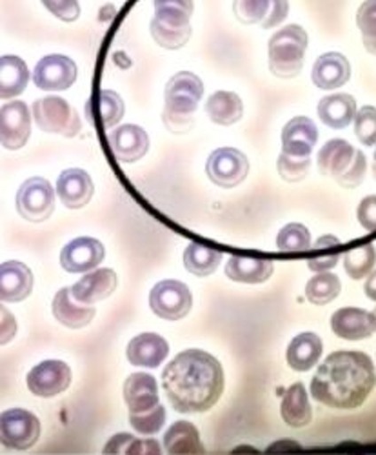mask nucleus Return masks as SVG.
Segmentation results:
<instances>
[{
	"label": "nucleus",
	"mask_w": 376,
	"mask_h": 455,
	"mask_svg": "<svg viewBox=\"0 0 376 455\" xmlns=\"http://www.w3.org/2000/svg\"><path fill=\"white\" fill-rule=\"evenodd\" d=\"M33 291V274L24 262L8 260L0 264V300L20 302Z\"/></svg>",
	"instance_id": "obj_23"
},
{
	"label": "nucleus",
	"mask_w": 376,
	"mask_h": 455,
	"mask_svg": "<svg viewBox=\"0 0 376 455\" xmlns=\"http://www.w3.org/2000/svg\"><path fill=\"white\" fill-rule=\"evenodd\" d=\"M372 315H374V319H376V310H374V312H372Z\"/></svg>",
	"instance_id": "obj_50"
},
{
	"label": "nucleus",
	"mask_w": 376,
	"mask_h": 455,
	"mask_svg": "<svg viewBox=\"0 0 376 455\" xmlns=\"http://www.w3.org/2000/svg\"><path fill=\"white\" fill-rule=\"evenodd\" d=\"M233 10L240 22L256 24L266 20L271 10V3H266V0H258V3H235Z\"/></svg>",
	"instance_id": "obj_41"
},
{
	"label": "nucleus",
	"mask_w": 376,
	"mask_h": 455,
	"mask_svg": "<svg viewBox=\"0 0 376 455\" xmlns=\"http://www.w3.org/2000/svg\"><path fill=\"white\" fill-rule=\"evenodd\" d=\"M33 117L36 126H39L43 132L57 133L67 139L77 135L82 128L79 111L74 109L66 99L57 95L35 100Z\"/></svg>",
	"instance_id": "obj_8"
},
{
	"label": "nucleus",
	"mask_w": 376,
	"mask_h": 455,
	"mask_svg": "<svg viewBox=\"0 0 376 455\" xmlns=\"http://www.w3.org/2000/svg\"><path fill=\"white\" fill-rule=\"evenodd\" d=\"M374 264H376V250L372 244L358 246L344 255L346 274L355 281H360L365 275H371Z\"/></svg>",
	"instance_id": "obj_36"
},
{
	"label": "nucleus",
	"mask_w": 376,
	"mask_h": 455,
	"mask_svg": "<svg viewBox=\"0 0 376 455\" xmlns=\"http://www.w3.org/2000/svg\"><path fill=\"white\" fill-rule=\"evenodd\" d=\"M169 404L182 413H202L216 404L223 392V370L204 350L178 354L162 371Z\"/></svg>",
	"instance_id": "obj_1"
},
{
	"label": "nucleus",
	"mask_w": 376,
	"mask_h": 455,
	"mask_svg": "<svg viewBox=\"0 0 376 455\" xmlns=\"http://www.w3.org/2000/svg\"><path fill=\"white\" fill-rule=\"evenodd\" d=\"M322 175L334 179L342 188L353 189L362 184L367 172V159L364 151L356 149L344 139H333L322 146L317 157Z\"/></svg>",
	"instance_id": "obj_5"
},
{
	"label": "nucleus",
	"mask_w": 376,
	"mask_h": 455,
	"mask_svg": "<svg viewBox=\"0 0 376 455\" xmlns=\"http://www.w3.org/2000/svg\"><path fill=\"white\" fill-rule=\"evenodd\" d=\"M331 328L346 340H362L376 331V319L362 308H342L333 314Z\"/></svg>",
	"instance_id": "obj_24"
},
{
	"label": "nucleus",
	"mask_w": 376,
	"mask_h": 455,
	"mask_svg": "<svg viewBox=\"0 0 376 455\" xmlns=\"http://www.w3.org/2000/svg\"><path fill=\"white\" fill-rule=\"evenodd\" d=\"M29 83L27 64L15 55L0 57V99L19 97Z\"/></svg>",
	"instance_id": "obj_31"
},
{
	"label": "nucleus",
	"mask_w": 376,
	"mask_h": 455,
	"mask_svg": "<svg viewBox=\"0 0 376 455\" xmlns=\"http://www.w3.org/2000/svg\"><path fill=\"white\" fill-rule=\"evenodd\" d=\"M211 123L220 126L237 124L244 116V102L233 92H215L206 104Z\"/></svg>",
	"instance_id": "obj_32"
},
{
	"label": "nucleus",
	"mask_w": 376,
	"mask_h": 455,
	"mask_svg": "<svg viewBox=\"0 0 376 455\" xmlns=\"http://www.w3.org/2000/svg\"><path fill=\"white\" fill-rule=\"evenodd\" d=\"M124 401L129 423L142 435H155L166 423V408L161 404L159 385L153 375L131 373L124 383Z\"/></svg>",
	"instance_id": "obj_3"
},
{
	"label": "nucleus",
	"mask_w": 376,
	"mask_h": 455,
	"mask_svg": "<svg viewBox=\"0 0 376 455\" xmlns=\"http://www.w3.org/2000/svg\"><path fill=\"white\" fill-rule=\"evenodd\" d=\"M204 97V83L192 71H180L169 79L164 93L162 121L175 133H185L195 123V113Z\"/></svg>",
	"instance_id": "obj_4"
},
{
	"label": "nucleus",
	"mask_w": 376,
	"mask_h": 455,
	"mask_svg": "<svg viewBox=\"0 0 376 455\" xmlns=\"http://www.w3.org/2000/svg\"><path fill=\"white\" fill-rule=\"evenodd\" d=\"M351 77V64L342 53H324L317 59L313 71H311V79L313 84L320 90H338L344 84H348Z\"/></svg>",
	"instance_id": "obj_20"
},
{
	"label": "nucleus",
	"mask_w": 376,
	"mask_h": 455,
	"mask_svg": "<svg viewBox=\"0 0 376 455\" xmlns=\"http://www.w3.org/2000/svg\"><path fill=\"white\" fill-rule=\"evenodd\" d=\"M95 194V184L88 172L81 168H69L60 173L57 180V196L69 210L84 208Z\"/></svg>",
	"instance_id": "obj_17"
},
{
	"label": "nucleus",
	"mask_w": 376,
	"mask_h": 455,
	"mask_svg": "<svg viewBox=\"0 0 376 455\" xmlns=\"http://www.w3.org/2000/svg\"><path fill=\"white\" fill-rule=\"evenodd\" d=\"M374 173H376V149H374Z\"/></svg>",
	"instance_id": "obj_49"
},
{
	"label": "nucleus",
	"mask_w": 376,
	"mask_h": 455,
	"mask_svg": "<svg viewBox=\"0 0 376 455\" xmlns=\"http://www.w3.org/2000/svg\"><path fill=\"white\" fill-rule=\"evenodd\" d=\"M17 212L29 222H44L55 212V189L43 177H31L17 192Z\"/></svg>",
	"instance_id": "obj_10"
},
{
	"label": "nucleus",
	"mask_w": 376,
	"mask_h": 455,
	"mask_svg": "<svg viewBox=\"0 0 376 455\" xmlns=\"http://www.w3.org/2000/svg\"><path fill=\"white\" fill-rule=\"evenodd\" d=\"M280 413L282 419L293 428H302L311 423L313 410L309 404L306 387L302 383H296L291 388H287L280 404Z\"/></svg>",
	"instance_id": "obj_30"
},
{
	"label": "nucleus",
	"mask_w": 376,
	"mask_h": 455,
	"mask_svg": "<svg viewBox=\"0 0 376 455\" xmlns=\"http://www.w3.org/2000/svg\"><path fill=\"white\" fill-rule=\"evenodd\" d=\"M308 33L302 26L289 24L277 31L268 44L270 71L278 79H294L304 68Z\"/></svg>",
	"instance_id": "obj_6"
},
{
	"label": "nucleus",
	"mask_w": 376,
	"mask_h": 455,
	"mask_svg": "<svg viewBox=\"0 0 376 455\" xmlns=\"http://www.w3.org/2000/svg\"><path fill=\"white\" fill-rule=\"evenodd\" d=\"M277 168L286 182H300L308 177L311 170V157H289L280 154Z\"/></svg>",
	"instance_id": "obj_39"
},
{
	"label": "nucleus",
	"mask_w": 376,
	"mask_h": 455,
	"mask_svg": "<svg viewBox=\"0 0 376 455\" xmlns=\"http://www.w3.org/2000/svg\"><path fill=\"white\" fill-rule=\"evenodd\" d=\"M376 387V371L364 352H334L317 370L311 395L318 403L351 410L365 403Z\"/></svg>",
	"instance_id": "obj_2"
},
{
	"label": "nucleus",
	"mask_w": 376,
	"mask_h": 455,
	"mask_svg": "<svg viewBox=\"0 0 376 455\" xmlns=\"http://www.w3.org/2000/svg\"><path fill=\"white\" fill-rule=\"evenodd\" d=\"M318 142V128L309 117H294L282 130V154L289 157H311Z\"/></svg>",
	"instance_id": "obj_18"
},
{
	"label": "nucleus",
	"mask_w": 376,
	"mask_h": 455,
	"mask_svg": "<svg viewBox=\"0 0 376 455\" xmlns=\"http://www.w3.org/2000/svg\"><path fill=\"white\" fill-rule=\"evenodd\" d=\"M355 135L364 146L376 144V108L362 106L355 117Z\"/></svg>",
	"instance_id": "obj_40"
},
{
	"label": "nucleus",
	"mask_w": 376,
	"mask_h": 455,
	"mask_svg": "<svg viewBox=\"0 0 376 455\" xmlns=\"http://www.w3.org/2000/svg\"><path fill=\"white\" fill-rule=\"evenodd\" d=\"M164 448L168 455H204L206 448L200 441L197 427L190 421L173 423L164 435Z\"/></svg>",
	"instance_id": "obj_28"
},
{
	"label": "nucleus",
	"mask_w": 376,
	"mask_h": 455,
	"mask_svg": "<svg viewBox=\"0 0 376 455\" xmlns=\"http://www.w3.org/2000/svg\"><path fill=\"white\" fill-rule=\"evenodd\" d=\"M126 455H162V448L155 439H135Z\"/></svg>",
	"instance_id": "obj_46"
},
{
	"label": "nucleus",
	"mask_w": 376,
	"mask_h": 455,
	"mask_svg": "<svg viewBox=\"0 0 376 455\" xmlns=\"http://www.w3.org/2000/svg\"><path fill=\"white\" fill-rule=\"evenodd\" d=\"M358 222L362 224L364 230L367 232H376V196H369L365 199H362V203L358 204Z\"/></svg>",
	"instance_id": "obj_42"
},
{
	"label": "nucleus",
	"mask_w": 376,
	"mask_h": 455,
	"mask_svg": "<svg viewBox=\"0 0 376 455\" xmlns=\"http://www.w3.org/2000/svg\"><path fill=\"white\" fill-rule=\"evenodd\" d=\"M193 3L187 0H157L155 17L152 20V35L164 50H180L192 36L190 17Z\"/></svg>",
	"instance_id": "obj_7"
},
{
	"label": "nucleus",
	"mask_w": 376,
	"mask_h": 455,
	"mask_svg": "<svg viewBox=\"0 0 376 455\" xmlns=\"http://www.w3.org/2000/svg\"><path fill=\"white\" fill-rule=\"evenodd\" d=\"M135 435H131V434H117V435H113L109 441H107V444L104 446V453L107 455H126V451L129 450V446L135 443Z\"/></svg>",
	"instance_id": "obj_45"
},
{
	"label": "nucleus",
	"mask_w": 376,
	"mask_h": 455,
	"mask_svg": "<svg viewBox=\"0 0 376 455\" xmlns=\"http://www.w3.org/2000/svg\"><path fill=\"white\" fill-rule=\"evenodd\" d=\"M169 354L168 340L159 335L145 331L131 339L128 345V359L133 366L140 368H159Z\"/></svg>",
	"instance_id": "obj_21"
},
{
	"label": "nucleus",
	"mask_w": 376,
	"mask_h": 455,
	"mask_svg": "<svg viewBox=\"0 0 376 455\" xmlns=\"http://www.w3.org/2000/svg\"><path fill=\"white\" fill-rule=\"evenodd\" d=\"M15 335H17V319L6 307L0 305V347L12 343Z\"/></svg>",
	"instance_id": "obj_44"
},
{
	"label": "nucleus",
	"mask_w": 376,
	"mask_h": 455,
	"mask_svg": "<svg viewBox=\"0 0 376 455\" xmlns=\"http://www.w3.org/2000/svg\"><path fill=\"white\" fill-rule=\"evenodd\" d=\"M91 100H95V106L88 104V108L90 109L95 108V116L90 117V121L93 124L97 121H100L102 128H113V126H117L124 119V116H126V104H124V100L121 99V95L117 92L102 90Z\"/></svg>",
	"instance_id": "obj_33"
},
{
	"label": "nucleus",
	"mask_w": 376,
	"mask_h": 455,
	"mask_svg": "<svg viewBox=\"0 0 376 455\" xmlns=\"http://www.w3.org/2000/svg\"><path fill=\"white\" fill-rule=\"evenodd\" d=\"M318 117L333 130H344L356 117V100L348 93L327 95L318 102Z\"/></svg>",
	"instance_id": "obj_25"
},
{
	"label": "nucleus",
	"mask_w": 376,
	"mask_h": 455,
	"mask_svg": "<svg viewBox=\"0 0 376 455\" xmlns=\"http://www.w3.org/2000/svg\"><path fill=\"white\" fill-rule=\"evenodd\" d=\"M44 6L64 22H74L81 17V6L74 0H69V3H50L46 0Z\"/></svg>",
	"instance_id": "obj_43"
},
{
	"label": "nucleus",
	"mask_w": 376,
	"mask_h": 455,
	"mask_svg": "<svg viewBox=\"0 0 376 455\" xmlns=\"http://www.w3.org/2000/svg\"><path fill=\"white\" fill-rule=\"evenodd\" d=\"M249 161L240 149L220 148L215 149L208 159L206 173L213 184L220 188H235L246 180Z\"/></svg>",
	"instance_id": "obj_12"
},
{
	"label": "nucleus",
	"mask_w": 376,
	"mask_h": 455,
	"mask_svg": "<svg viewBox=\"0 0 376 455\" xmlns=\"http://www.w3.org/2000/svg\"><path fill=\"white\" fill-rule=\"evenodd\" d=\"M27 388L39 397H55L71 385V368L64 361H43L27 373Z\"/></svg>",
	"instance_id": "obj_15"
},
{
	"label": "nucleus",
	"mask_w": 376,
	"mask_h": 455,
	"mask_svg": "<svg viewBox=\"0 0 376 455\" xmlns=\"http://www.w3.org/2000/svg\"><path fill=\"white\" fill-rule=\"evenodd\" d=\"M364 290H365V295H367L371 300H376V270L367 277Z\"/></svg>",
	"instance_id": "obj_48"
},
{
	"label": "nucleus",
	"mask_w": 376,
	"mask_h": 455,
	"mask_svg": "<svg viewBox=\"0 0 376 455\" xmlns=\"http://www.w3.org/2000/svg\"><path fill=\"white\" fill-rule=\"evenodd\" d=\"M149 307L153 314L166 321H180L190 314L193 307V295L180 281H161L149 293Z\"/></svg>",
	"instance_id": "obj_11"
},
{
	"label": "nucleus",
	"mask_w": 376,
	"mask_h": 455,
	"mask_svg": "<svg viewBox=\"0 0 376 455\" xmlns=\"http://www.w3.org/2000/svg\"><path fill=\"white\" fill-rule=\"evenodd\" d=\"M287 12H289V4L287 3H271V10H270L266 20L262 22V26H264L266 29L275 28L277 24H280L287 17Z\"/></svg>",
	"instance_id": "obj_47"
},
{
	"label": "nucleus",
	"mask_w": 376,
	"mask_h": 455,
	"mask_svg": "<svg viewBox=\"0 0 376 455\" xmlns=\"http://www.w3.org/2000/svg\"><path fill=\"white\" fill-rule=\"evenodd\" d=\"M109 146L117 161L137 163L147 154L149 137L140 126L124 124L109 133Z\"/></svg>",
	"instance_id": "obj_19"
},
{
	"label": "nucleus",
	"mask_w": 376,
	"mask_h": 455,
	"mask_svg": "<svg viewBox=\"0 0 376 455\" xmlns=\"http://www.w3.org/2000/svg\"><path fill=\"white\" fill-rule=\"evenodd\" d=\"M273 272H275L273 262L264 259L233 255L230 257L228 264H225V275L235 283L260 284V283H266L273 275Z\"/></svg>",
	"instance_id": "obj_27"
},
{
	"label": "nucleus",
	"mask_w": 376,
	"mask_h": 455,
	"mask_svg": "<svg viewBox=\"0 0 376 455\" xmlns=\"http://www.w3.org/2000/svg\"><path fill=\"white\" fill-rule=\"evenodd\" d=\"M95 314L97 310L93 307H86L81 305L79 300H74L71 288L59 290L53 299V315L60 324L67 328L79 330L88 326L93 321Z\"/></svg>",
	"instance_id": "obj_26"
},
{
	"label": "nucleus",
	"mask_w": 376,
	"mask_h": 455,
	"mask_svg": "<svg viewBox=\"0 0 376 455\" xmlns=\"http://www.w3.org/2000/svg\"><path fill=\"white\" fill-rule=\"evenodd\" d=\"M79 68L66 55H48L33 71V83L43 92H64L77 81Z\"/></svg>",
	"instance_id": "obj_13"
},
{
	"label": "nucleus",
	"mask_w": 376,
	"mask_h": 455,
	"mask_svg": "<svg viewBox=\"0 0 376 455\" xmlns=\"http://www.w3.org/2000/svg\"><path fill=\"white\" fill-rule=\"evenodd\" d=\"M31 135V113L26 102L13 100L0 108V144L6 149H20Z\"/></svg>",
	"instance_id": "obj_14"
},
{
	"label": "nucleus",
	"mask_w": 376,
	"mask_h": 455,
	"mask_svg": "<svg viewBox=\"0 0 376 455\" xmlns=\"http://www.w3.org/2000/svg\"><path fill=\"white\" fill-rule=\"evenodd\" d=\"M322 348V339L317 333H300L287 347V364L296 371H309L320 361Z\"/></svg>",
	"instance_id": "obj_29"
},
{
	"label": "nucleus",
	"mask_w": 376,
	"mask_h": 455,
	"mask_svg": "<svg viewBox=\"0 0 376 455\" xmlns=\"http://www.w3.org/2000/svg\"><path fill=\"white\" fill-rule=\"evenodd\" d=\"M41 437V421L27 410L12 408L0 413V444L12 450H29Z\"/></svg>",
	"instance_id": "obj_9"
},
{
	"label": "nucleus",
	"mask_w": 376,
	"mask_h": 455,
	"mask_svg": "<svg viewBox=\"0 0 376 455\" xmlns=\"http://www.w3.org/2000/svg\"><path fill=\"white\" fill-rule=\"evenodd\" d=\"M106 250L104 244L93 237L73 239L62 248L60 264L69 274H86L97 270L98 264L104 260Z\"/></svg>",
	"instance_id": "obj_16"
},
{
	"label": "nucleus",
	"mask_w": 376,
	"mask_h": 455,
	"mask_svg": "<svg viewBox=\"0 0 376 455\" xmlns=\"http://www.w3.org/2000/svg\"><path fill=\"white\" fill-rule=\"evenodd\" d=\"M341 290H342L341 279H338L334 274L324 272V274L315 275L308 283L306 297L309 302H313V305L324 307V305L333 302L338 297V293H341Z\"/></svg>",
	"instance_id": "obj_35"
},
{
	"label": "nucleus",
	"mask_w": 376,
	"mask_h": 455,
	"mask_svg": "<svg viewBox=\"0 0 376 455\" xmlns=\"http://www.w3.org/2000/svg\"><path fill=\"white\" fill-rule=\"evenodd\" d=\"M222 260V253L208 248L200 243H190L184 251V267L185 270L199 275V277H208L216 272L218 264Z\"/></svg>",
	"instance_id": "obj_34"
},
{
	"label": "nucleus",
	"mask_w": 376,
	"mask_h": 455,
	"mask_svg": "<svg viewBox=\"0 0 376 455\" xmlns=\"http://www.w3.org/2000/svg\"><path fill=\"white\" fill-rule=\"evenodd\" d=\"M356 24L362 31V41L371 55H376V0L364 3L356 13Z\"/></svg>",
	"instance_id": "obj_38"
},
{
	"label": "nucleus",
	"mask_w": 376,
	"mask_h": 455,
	"mask_svg": "<svg viewBox=\"0 0 376 455\" xmlns=\"http://www.w3.org/2000/svg\"><path fill=\"white\" fill-rule=\"evenodd\" d=\"M117 274L111 268H97L90 274H86L77 284L71 286V293L74 300H79L81 305L93 307L95 302L107 299L113 291L117 290Z\"/></svg>",
	"instance_id": "obj_22"
},
{
	"label": "nucleus",
	"mask_w": 376,
	"mask_h": 455,
	"mask_svg": "<svg viewBox=\"0 0 376 455\" xmlns=\"http://www.w3.org/2000/svg\"><path fill=\"white\" fill-rule=\"evenodd\" d=\"M277 246L284 253L308 251L311 248V234L304 224L291 222L280 230L277 237Z\"/></svg>",
	"instance_id": "obj_37"
}]
</instances>
